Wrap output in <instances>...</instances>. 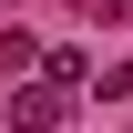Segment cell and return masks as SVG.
Listing matches in <instances>:
<instances>
[{"label": "cell", "instance_id": "obj_1", "mask_svg": "<svg viewBox=\"0 0 133 133\" xmlns=\"http://www.w3.org/2000/svg\"><path fill=\"white\" fill-rule=\"evenodd\" d=\"M62 92H72V82H51V72H41V82L10 102V123H21V133H51V123H62Z\"/></svg>", "mask_w": 133, "mask_h": 133}]
</instances>
